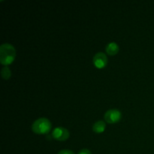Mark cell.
<instances>
[{
  "label": "cell",
  "instance_id": "obj_1",
  "mask_svg": "<svg viewBox=\"0 0 154 154\" xmlns=\"http://www.w3.org/2000/svg\"><path fill=\"white\" fill-rule=\"evenodd\" d=\"M16 51L13 45L10 44H3L0 47V63L7 66L11 65L15 60Z\"/></svg>",
  "mask_w": 154,
  "mask_h": 154
},
{
  "label": "cell",
  "instance_id": "obj_2",
  "mask_svg": "<svg viewBox=\"0 0 154 154\" xmlns=\"http://www.w3.org/2000/svg\"><path fill=\"white\" fill-rule=\"evenodd\" d=\"M52 125L51 121L45 117H42L33 123L32 126V130L34 133L38 135H45L51 131Z\"/></svg>",
  "mask_w": 154,
  "mask_h": 154
},
{
  "label": "cell",
  "instance_id": "obj_3",
  "mask_svg": "<svg viewBox=\"0 0 154 154\" xmlns=\"http://www.w3.org/2000/svg\"><path fill=\"white\" fill-rule=\"evenodd\" d=\"M122 118V114L119 110L111 109L108 110L105 114V120L110 124H114L118 122Z\"/></svg>",
  "mask_w": 154,
  "mask_h": 154
},
{
  "label": "cell",
  "instance_id": "obj_4",
  "mask_svg": "<svg viewBox=\"0 0 154 154\" xmlns=\"http://www.w3.org/2000/svg\"><path fill=\"white\" fill-rule=\"evenodd\" d=\"M93 62L96 69H102L108 64V57L104 53H97L93 57Z\"/></svg>",
  "mask_w": 154,
  "mask_h": 154
},
{
  "label": "cell",
  "instance_id": "obj_5",
  "mask_svg": "<svg viewBox=\"0 0 154 154\" xmlns=\"http://www.w3.org/2000/svg\"><path fill=\"white\" fill-rule=\"evenodd\" d=\"M69 132L68 129L63 127H57L53 130L52 136L54 139L60 141H66L69 138Z\"/></svg>",
  "mask_w": 154,
  "mask_h": 154
},
{
  "label": "cell",
  "instance_id": "obj_6",
  "mask_svg": "<svg viewBox=\"0 0 154 154\" xmlns=\"http://www.w3.org/2000/svg\"><path fill=\"white\" fill-rule=\"evenodd\" d=\"M105 51L106 53L109 56H114L117 54V53L120 51V48H119L118 45L115 42H110L108 44L105 48Z\"/></svg>",
  "mask_w": 154,
  "mask_h": 154
},
{
  "label": "cell",
  "instance_id": "obj_7",
  "mask_svg": "<svg viewBox=\"0 0 154 154\" xmlns=\"http://www.w3.org/2000/svg\"><path fill=\"white\" fill-rule=\"evenodd\" d=\"M105 128H106V124L105 122L102 120H99V121L96 122L93 126V130L96 133L101 134L105 132Z\"/></svg>",
  "mask_w": 154,
  "mask_h": 154
},
{
  "label": "cell",
  "instance_id": "obj_8",
  "mask_svg": "<svg viewBox=\"0 0 154 154\" xmlns=\"http://www.w3.org/2000/svg\"><path fill=\"white\" fill-rule=\"evenodd\" d=\"M2 78L4 80H8L9 78L11 76V72L10 69H9L8 66H5L3 67V69H2L1 72Z\"/></svg>",
  "mask_w": 154,
  "mask_h": 154
},
{
  "label": "cell",
  "instance_id": "obj_9",
  "mask_svg": "<svg viewBox=\"0 0 154 154\" xmlns=\"http://www.w3.org/2000/svg\"><path fill=\"white\" fill-rule=\"evenodd\" d=\"M57 154H75L70 150H62Z\"/></svg>",
  "mask_w": 154,
  "mask_h": 154
},
{
  "label": "cell",
  "instance_id": "obj_10",
  "mask_svg": "<svg viewBox=\"0 0 154 154\" xmlns=\"http://www.w3.org/2000/svg\"><path fill=\"white\" fill-rule=\"evenodd\" d=\"M78 154H92L90 150L88 149H82L81 150H80V152Z\"/></svg>",
  "mask_w": 154,
  "mask_h": 154
}]
</instances>
